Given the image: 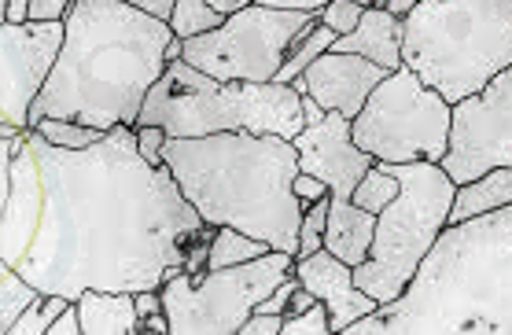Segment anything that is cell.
Returning <instances> with one entry per match:
<instances>
[{
    "mask_svg": "<svg viewBox=\"0 0 512 335\" xmlns=\"http://www.w3.org/2000/svg\"><path fill=\"white\" fill-rule=\"evenodd\" d=\"M30 144L45 177V218L15 269L41 291L78 302L93 288H163L185 273L196 240L214 232L170 166L144 162L137 126L111 129L82 151L56 148L37 129H30Z\"/></svg>",
    "mask_w": 512,
    "mask_h": 335,
    "instance_id": "6da1fadb",
    "label": "cell"
},
{
    "mask_svg": "<svg viewBox=\"0 0 512 335\" xmlns=\"http://www.w3.org/2000/svg\"><path fill=\"white\" fill-rule=\"evenodd\" d=\"M170 41V23L126 0H74L59 63L30 107V129L41 118H70L104 133L137 126L166 74Z\"/></svg>",
    "mask_w": 512,
    "mask_h": 335,
    "instance_id": "7a4b0ae2",
    "label": "cell"
},
{
    "mask_svg": "<svg viewBox=\"0 0 512 335\" xmlns=\"http://www.w3.org/2000/svg\"><path fill=\"white\" fill-rule=\"evenodd\" d=\"M343 335H512V207L446 225L402 299Z\"/></svg>",
    "mask_w": 512,
    "mask_h": 335,
    "instance_id": "3957f363",
    "label": "cell"
},
{
    "mask_svg": "<svg viewBox=\"0 0 512 335\" xmlns=\"http://www.w3.org/2000/svg\"><path fill=\"white\" fill-rule=\"evenodd\" d=\"M163 162L207 225H233L273 251L299 255L306 203L295 196V177L303 174L295 140L273 133L170 137Z\"/></svg>",
    "mask_w": 512,
    "mask_h": 335,
    "instance_id": "277c9868",
    "label": "cell"
},
{
    "mask_svg": "<svg viewBox=\"0 0 512 335\" xmlns=\"http://www.w3.org/2000/svg\"><path fill=\"white\" fill-rule=\"evenodd\" d=\"M402 67L461 104L512 67V0H417L402 19Z\"/></svg>",
    "mask_w": 512,
    "mask_h": 335,
    "instance_id": "5b68a950",
    "label": "cell"
},
{
    "mask_svg": "<svg viewBox=\"0 0 512 335\" xmlns=\"http://www.w3.org/2000/svg\"><path fill=\"white\" fill-rule=\"evenodd\" d=\"M137 126H163L170 137L273 133L295 140L306 129L303 93L284 81H218L177 59L155 81Z\"/></svg>",
    "mask_w": 512,
    "mask_h": 335,
    "instance_id": "8992f818",
    "label": "cell"
},
{
    "mask_svg": "<svg viewBox=\"0 0 512 335\" xmlns=\"http://www.w3.org/2000/svg\"><path fill=\"white\" fill-rule=\"evenodd\" d=\"M398 177V199L376 214V236L369 258L354 266V284L369 291L380 306L402 299L420 262L435 247L439 232L450 225L454 207V177L439 162H384Z\"/></svg>",
    "mask_w": 512,
    "mask_h": 335,
    "instance_id": "52a82bcc",
    "label": "cell"
},
{
    "mask_svg": "<svg viewBox=\"0 0 512 335\" xmlns=\"http://www.w3.org/2000/svg\"><path fill=\"white\" fill-rule=\"evenodd\" d=\"M450 122L454 104L424 85L409 67H398L373 89L361 115L350 122V133L376 162H443L450 148Z\"/></svg>",
    "mask_w": 512,
    "mask_h": 335,
    "instance_id": "ba28073f",
    "label": "cell"
},
{
    "mask_svg": "<svg viewBox=\"0 0 512 335\" xmlns=\"http://www.w3.org/2000/svg\"><path fill=\"white\" fill-rule=\"evenodd\" d=\"M295 255L269 251L244 266L177 273L159 288L170 335H240L255 306L291 277Z\"/></svg>",
    "mask_w": 512,
    "mask_h": 335,
    "instance_id": "9c48e42d",
    "label": "cell"
},
{
    "mask_svg": "<svg viewBox=\"0 0 512 335\" xmlns=\"http://www.w3.org/2000/svg\"><path fill=\"white\" fill-rule=\"evenodd\" d=\"M321 23V12H280L247 4L218 30L185 41V63L218 81H277L295 41Z\"/></svg>",
    "mask_w": 512,
    "mask_h": 335,
    "instance_id": "30bf717a",
    "label": "cell"
},
{
    "mask_svg": "<svg viewBox=\"0 0 512 335\" xmlns=\"http://www.w3.org/2000/svg\"><path fill=\"white\" fill-rule=\"evenodd\" d=\"M439 166L454 177V185L476 181L498 166L512 170V67L454 104L450 148Z\"/></svg>",
    "mask_w": 512,
    "mask_h": 335,
    "instance_id": "8fae6325",
    "label": "cell"
},
{
    "mask_svg": "<svg viewBox=\"0 0 512 335\" xmlns=\"http://www.w3.org/2000/svg\"><path fill=\"white\" fill-rule=\"evenodd\" d=\"M67 23L0 26V129H30V107L59 63Z\"/></svg>",
    "mask_w": 512,
    "mask_h": 335,
    "instance_id": "7c38bea8",
    "label": "cell"
},
{
    "mask_svg": "<svg viewBox=\"0 0 512 335\" xmlns=\"http://www.w3.org/2000/svg\"><path fill=\"white\" fill-rule=\"evenodd\" d=\"M0 262L19 266L45 218V177L37 166L30 129H0Z\"/></svg>",
    "mask_w": 512,
    "mask_h": 335,
    "instance_id": "4fadbf2b",
    "label": "cell"
},
{
    "mask_svg": "<svg viewBox=\"0 0 512 335\" xmlns=\"http://www.w3.org/2000/svg\"><path fill=\"white\" fill-rule=\"evenodd\" d=\"M295 148H299L303 174L321 177L332 188V203H354V188L376 162L369 151H361L354 144L350 118L339 115V111H328L325 122L306 126L295 137Z\"/></svg>",
    "mask_w": 512,
    "mask_h": 335,
    "instance_id": "5bb4252c",
    "label": "cell"
},
{
    "mask_svg": "<svg viewBox=\"0 0 512 335\" xmlns=\"http://www.w3.org/2000/svg\"><path fill=\"white\" fill-rule=\"evenodd\" d=\"M391 70H384L380 63L365 56H354V52H336L328 48L325 56H317L306 74L295 81V89L306 96H314L325 111H339L347 115L350 122L361 115L365 100L373 96V89L387 78Z\"/></svg>",
    "mask_w": 512,
    "mask_h": 335,
    "instance_id": "9a60e30c",
    "label": "cell"
},
{
    "mask_svg": "<svg viewBox=\"0 0 512 335\" xmlns=\"http://www.w3.org/2000/svg\"><path fill=\"white\" fill-rule=\"evenodd\" d=\"M299 284H303L314 299H321L328 306V317H332V332H347L350 324L361 321L365 313H373L380 302L361 291L354 284V266H347L343 258H336L332 251H314L306 258H295V269H291Z\"/></svg>",
    "mask_w": 512,
    "mask_h": 335,
    "instance_id": "2e32d148",
    "label": "cell"
},
{
    "mask_svg": "<svg viewBox=\"0 0 512 335\" xmlns=\"http://www.w3.org/2000/svg\"><path fill=\"white\" fill-rule=\"evenodd\" d=\"M332 48L373 59L384 70H398L402 67V19H395L387 8H365L358 30L347 37H336Z\"/></svg>",
    "mask_w": 512,
    "mask_h": 335,
    "instance_id": "e0dca14e",
    "label": "cell"
},
{
    "mask_svg": "<svg viewBox=\"0 0 512 335\" xmlns=\"http://www.w3.org/2000/svg\"><path fill=\"white\" fill-rule=\"evenodd\" d=\"M373 236H376V214L354 207V203H332L328 207L325 251L343 258L347 266H361L369 258Z\"/></svg>",
    "mask_w": 512,
    "mask_h": 335,
    "instance_id": "ac0fdd59",
    "label": "cell"
},
{
    "mask_svg": "<svg viewBox=\"0 0 512 335\" xmlns=\"http://www.w3.org/2000/svg\"><path fill=\"white\" fill-rule=\"evenodd\" d=\"M85 335H137V291H85L78 299Z\"/></svg>",
    "mask_w": 512,
    "mask_h": 335,
    "instance_id": "d6986e66",
    "label": "cell"
},
{
    "mask_svg": "<svg viewBox=\"0 0 512 335\" xmlns=\"http://www.w3.org/2000/svg\"><path fill=\"white\" fill-rule=\"evenodd\" d=\"M512 207V170L509 166H498V170H487L476 181H465L457 185L454 192V207H450V225L454 221L479 218V214H490V210Z\"/></svg>",
    "mask_w": 512,
    "mask_h": 335,
    "instance_id": "ffe728a7",
    "label": "cell"
},
{
    "mask_svg": "<svg viewBox=\"0 0 512 335\" xmlns=\"http://www.w3.org/2000/svg\"><path fill=\"white\" fill-rule=\"evenodd\" d=\"M273 247L266 240H255L247 232L233 229V225H218L214 236H210V255H207V269H229V266H244L251 258L269 255Z\"/></svg>",
    "mask_w": 512,
    "mask_h": 335,
    "instance_id": "44dd1931",
    "label": "cell"
},
{
    "mask_svg": "<svg viewBox=\"0 0 512 335\" xmlns=\"http://www.w3.org/2000/svg\"><path fill=\"white\" fill-rule=\"evenodd\" d=\"M37 295H41L37 284H30L15 266H4V262H0V332L12 335L15 321L23 317L26 306H30Z\"/></svg>",
    "mask_w": 512,
    "mask_h": 335,
    "instance_id": "7402d4cb",
    "label": "cell"
},
{
    "mask_svg": "<svg viewBox=\"0 0 512 335\" xmlns=\"http://www.w3.org/2000/svg\"><path fill=\"white\" fill-rule=\"evenodd\" d=\"M332 45H336V34H332L325 23H317L314 30H306V34L295 41V48L288 52L284 67L277 70V81H284V85H295V81L306 74V67H310L317 56H325Z\"/></svg>",
    "mask_w": 512,
    "mask_h": 335,
    "instance_id": "603a6c76",
    "label": "cell"
},
{
    "mask_svg": "<svg viewBox=\"0 0 512 335\" xmlns=\"http://www.w3.org/2000/svg\"><path fill=\"white\" fill-rule=\"evenodd\" d=\"M398 188H402L398 177L387 170L384 162H373L369 174L361 177L358 188H354V207L369 210V214H380V210H387L398 199Z\"/></svg>",
    "mask_w": 512,
    "mask_h": 335,
    "instance_id": "cb8c5ba5",
    "label": "cell"
},
{
    "mask_svg": "<svg viewBox=\"0 0 512 335\" xmlns=\"http://www.w3.org/2000/svg\"><path fill=\"white\" fill-rule=\"evenodd\" d=\"M34 129L48 140V144L70 148V151L93 148V144H100V140L107 137L104 129L85 126V122H70V118H41V122H34Z\"/></svg>",
    "mask_w": 512,
    "mask_h": 335,
    "instance_id": "d4e9b609",
    "label": "cell"
},
{
    "mask_svg": "<svg viewBox=\"0 0 512 335\" xmlns=\"http://www.w3.org/2000/svg\"><path fill=\"white\" fill-rule=\"evenodd\" d=\"M222 23L225 19L210 8V0H177L174 15H170V30H174V37H181V41L210 34V30H218Z\"/></svg>",
    "mask_w": 512,
    "mask_h": 335,
    "instance_id": "484cf974",
    "label": "cell"
},
{
    "mask_svg": "<svg viewBox=\"0 0 512 335\" xmlns=\"http://www.w3.org/2000/svg\"><path fill=\"white\" fill-rule=\"evenodd\" d=\"M328 207H332V196L317 199V203H310V207H306L303 229H299V255H295V258H306V255H314V251H321V247H325Z\"/></svg>",
    "mask_w": 512,
    "mask_h": 335,
    "instance_id": "4316f807",
    "label": "cell"
},
{
    "mask_svg": "<svg viewBox=\"0 0 512 335\" xmlns=\"http://www.w3.org/2000/svg\"><path fill=\"white\" fill-rule=\"evenodd\" d=\"M328 332H332V317H328V306L321 299L310 310L284 317V328H280V335H328Z\"/></svg>",
    "mask_w": 512,
    "mask_h": 335,
    "instance_id": "83f0119b",
    "label": "cell"
},
{
    "mask_svg": "<svg viewBox=\"0 0 512 335\" xmlns=\"http://www.w3.org/2000/svg\"><path fill=\"white\" fill-rule=\"evenodd\" d=\"M361 15H365V8L354 4V0H332V4L321 8V23H325L336 37H347L358 30Z\"/></svg>",
    "mask_w": 512,
    "mask_h": 335,
    "instance_id": "f1b7e54d",
    "label": "cell"
},
{
    "mask_svg": "<svg viewBox=\"0 0 512 335\" xmlns=\"http://www.w3.org/2000/svg\"><path fill=\"white\" fill-rule=\"evenodd\" d=\"M170 144V133L163 126H137V148L144 155V162L152 166H163V151Z\"/></svg>",
    "mask_w": 512,
    "mask_h": 335,
    "instance_id": "f546056e",
    "label": "cell"
},
{
    "mask_svg": "<svg viewBox=\"0 0 512 335\" xmlns=\"http://www.w3.org/2000/svg\"><path fill=\"white\" fill-rule=\"evenodd\" d=\"M303 288V284H299V277H295V273H291L288 280H280L277 288L269 291L266 299L258 302L255 310L258 313H280V317H284V313H288V302H291V295H295V291Z\"/></svg>",
    "mask_w": 512,
    "mask_h": 335,
    "instance_id": "4dcf8cb0",
    "label": "cell"
},
{
    "mask_svg": "<svg viewBox=\"0 0 512 335\" xmlns=\"http://www.w3.org/2000/svg\"><path fill=\"white\" fill-rule=\"evenodd\" d=\"M74 0H30V19L34 23H67Z\"/></svg>",
    "mask_w": 512,
    "mask_h": 335,
    "instance_id": "1f68e13d",
    "label": "cell"
},
{
    "mask_svg": "<svg viewBox=\"0 0 512 335\" xmlns=\"http://www.w3.org/2000/svg\"><path fill=\"white\" fill-rule=\"evenodd\" d=\"M280 328H284V317L280 313H251L247 317V324L240 328V335H280Z\"/></svg>",
    "mask_w": 512,
    "mask_h": 335,
    "instance_id": "d6a6232c",
    "label": "cell"
},
{
    "mask_svg": "<svg viewBox=\"0 0 512 335\" xmlns=\"http://www.w3.org/2000/svg\"><path fill=\"white\" fill-rule=\"evenodd\" d=\"M295 196L310 207V203H317V199L332 196V188H328L325 181H321V177H314V174H299V177H295Z\"/></svg>",
    "mask_w": 512,
    "mask_h": 335,
    "instance_id": "836d02e7",
    "label": "cell"
},
{
    "mask_svg": "<svg viewBox=\"0 0 512 335\" xmlns=\"http://www.w3.org/2000/svg\"><path fill=\"white\" fill-rule=\"evenodd\" d=\"M48 335H85L82 332V310H78V302H70L67 310L59 313L56 321H52V328H48Z\"/></svg>",
    "mask_w": 512,
    "mask_h": 335,
    "instance_id": "e575fe53",
    "label": "cell"
},
{
    "mask_svg": "<svg viewBox=\"0 0 512 335\" xmlns=\"http://www.w3.org/2000/svg\"><path fill=\"white\" fill-rule=\"evenodd\" d=\"M255 4H266V8H280V12H321L332 0H255Z\"/></svg>",
    "mask_w": 512,
    "mask_h": 335,
    "instance_id": "d590c367",
    "label": "cell"
},
{
    "mask_svg": "<svg viewBox=\"0 0 512 335\" xmlns=\"http://www.w3.org/2000/svg\"><path fill=\"white\" fill-rule=\"evenodd\" d=\"M126 4H133V8H140V12H148V15H155V19L170 23L177 0H126Z\"/></svg>",
    "mask_w": 512,
    "mask_h": 335,
    "instance_id": "8d00e7d4",
    "label": "cell"
},
{
    "mask_svg": "<svg viewBox=\"0 0 512 335\" xmlns=\"http://www.w3.org/2000/svg\"><path fill=\"white\" fill-rule=\"evenodd\" d=\"M4 23H30V0H0Z\"/></svg>",
    "mask_w": 512,
    "mask_h": 335,
    "instance_id": "74e56055",
    "label": "cell"
},
{
    "mask_svg": "<svg viewBox=\"0 0 512 335\" xmlns=\"http://www.w3.org/2000/svg\"><path fill=\"white\" fill-rule=\"evenodd\" d=\"M140 332H152V335H170V317H166V310L163 313H148V317H140V324H137V335Z\"/></svg>",
    "mask_w": 512,
    "mask_h": 335,
    "instance_id": "f35d334b",
    "label": "cell"
},
{
    "mask_svg": "<svg viewBox=\"0 0 512 335\" xmlns=\"http://www.w3.org/2000/svg\"><path fill=\"white\" fill-rule=\"evenodd\" d=\"M325 115H328L325 107L317 104L314 96L303 93V118H306V126H317V122H325Z\"/></svg>",
    "mask_w": 512,
    "mask_h": 335,
    "instance_id": "ab89813d",
    "label": "cell"
},
{
    "mask_svg": "<svg viewBox=\"0 0 512 335\" xmlns=\"http://www.w3.org/2000/svg\"><path fill=\"white\" fill-rule=\"evenodd\" d=\"M247 4H255V0H210V8L222 15V19H229V15L244 12Z\"/></svg>",
    "mask_w": 512,
    "mask_h": 335,
    "instance_id": "60d3db41",
    "label": "cell"
},
{
    "mask_svg": "<svg viewBox=\"0 0 512 335\" xmlns=\"http://www.w3.org/2000/svg\"><path fill=\"white\" fill-rule=\"evenodd\" d=\"M314 295H310V291L306 288H299L295 291V295H291V302H288V313H284V317H291V313H303V310H310V306H314Z\"/></svg>",
    "mask_w": 512,
    "mask_h": 335,
    "instance_id": "b9f144b4",
    "label": "cell"
},
{
    "mask_svg": "<svg viewBox=\"0 0 512 335\" xmlns=\"http://www.w3.org/2000/svg\"><path fill=\"white\" fill-rule=\"evenodd\" d=\"M413 4H417V0H384L380 8H387V12L395 15V19H406V15L413 12Z\"/></svg>",
    "mask_w": 512,
    "mask_h": 335,
    "instance_id": "7bdbcfd3",
    "label": "cell"
},
{
    "mask_svg": "<svg viewBox=\"0 0 512 335\" xmlns=\"http://www.w3.org/2000/svg\"><path fill=\"white\" fill-rule=\"evenodd\" d=\"M354 4H361V8H380L384 0H354Z\"/></svg>",
    "mask_w": 512,
    "mask_h": 335,
    "instance_id": "ee69618b",
    "label": "cell"
}]
</instances>
